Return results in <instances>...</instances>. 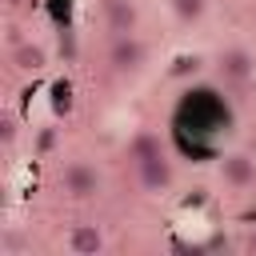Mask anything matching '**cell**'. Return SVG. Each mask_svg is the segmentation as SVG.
I'll return each mask as SVG.
<instances>
[{
  "instance_id": "1",
  "label": "cell",
  "mask_w": 256,
  "mask_h": 256,
  "mask_svg": "<svg viewBox=\"0 0 256 256\" xmlns=\"http://www.w3.org/2000/svg\"><path fill=\"white\" fill-rule=\"evenodd\" d=\"M144 60H148V48H144V40H140L136 32L116 36L112 48H108V64H112L116 72H136V68H144Z\"/></svg>"
},
{
  "instance_id": "2",
  "label": "cell",
  "mask_w": 256,
  "mask_h": 256,
  "mask_svg": "<svg viewBox=\"0 0 256 256\" xmlns=\"http://www.w3.org/2000/svg\"><path fill=\"white\" fill-rule=\"evenodd\" d=\"M60 184H64V192H68L72 200H88V196H96V188H100V176H96V168H92V164H84V160H72V164L64 168Z\"/></svg>"
},
{
  "instance_id": "3",
  "label": "cell",
  "mask_w": 256,
  "mask_h": 256,
  "mask_svg": "<svg viewBox=\"0 0 256 256\" xmlns=\"http://www.w3.org/2000/svg\"><path fill=\"white\" fill-rule=\"evenodd\" d=\"M100 12H104V24H108V32H116V36H128V32H136V20H140V12H136V4H132V0H104V4H100Z\"/></svg>"
},
{
  "instance_id": "4",
  "label": "cell",
  "mask_w": 256,
  "mask_h": 256,
  "mask_svg": "<svg viewBox=\"0 0 256 256\" xmlns=\"http://www.w3.org/2000/svg\"><path fill=\"white\" fill-rule=\"evenodd\" d=\"M220 172H224V180H228L232 188H248V184H256V160L244 156V152L224 156V160H220Z\"/></svg>"
},
{
  "instance_id": "5",
  "label": "cell",
  "mask_w": 256,
  "mask_h": 256,
  "mask_svg": "<svg viewBox=\"0 0 256 256\" xmlns=\"http://www.w3.org/2000/svg\"><path fill=\"white\" fill-rule=\"evenodd\" d=\"M100 248H104V236H100L96 224H76L68 232V252L72 256H96Z\"/></svg>"
},
{
  "instance_id": "6",
  "label": "cell",
  "mask_w": 256,
  "mask_h": 256,
  "mask_svg": "<svg viewBox=\"0 0 256 256\" xmlns=\"http://www.w3.org/2000/svg\"><path fill=\"white\" fill-rule=\"evenodd\" d=\"M140 180H144V188H152V192H160V188L172 184V164L164 160V152L140 160Z\"/></svg>"
},
{
  "instance_id": "7",
  "label": "cell",
  "mask_w": 256,
  "mask_h": 256,
  "mask_svg": "<svg viewBox=\"0 0 256 256\" xmlns=\"http://www.w3.org/2000/svg\"><path fill=\"white\" fill-rule=\"evenodd\" d=\"M220 68H224V80H248L256 72V60L244 52V48H228L220 56Z\"/></svg>"
},
{
  "instance_id": "8",
  "label": "cell",
  "mask_w": 256,
  "mask_h": 256,
  "mask_svg": "<svg viewBox=\"0 0 256 256\" xmlns=\"http://www.w3.org/2000/svg\"><path fill=\"white\" fill-rule=\"evenodd\" d=\"M16 64L28 68V72L44 68V48H40V44H20V48H16Z\"/></svg>"
},
{
  "instance_id": "9",
  "label": "cell",
  "mask_w": 256,
  "mask_h": 256,
  "mask_svg": "<svg viewBox=\"0 0 256 256\" xmlns=\"http://www.w3.org/2000/svg\"><path fill=\"white\" fill-rule=\"evenodd\" d=\"M172 12L180 20H200L204 16V0H172Z\"/></svg>"
},
{
  "instance_id": "10",
  "label": "cell",
  "mask_w": 256,
  "mask_h": 256,
  "mask_svg": "<svg viewBox=\"0 0 256 256\" xmlns=\"http://www.w3.org/2000/svg\"><path fill=\"white\" fill-rule=\"evenodd\" d=\"M248 248H252V252H256V236H252V240H248Z\"/></svg>"
}]
</instances>
